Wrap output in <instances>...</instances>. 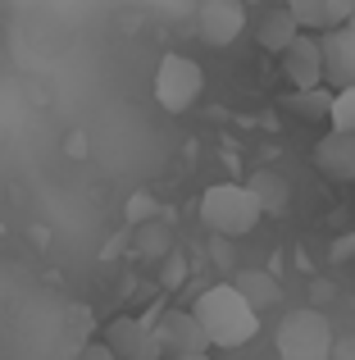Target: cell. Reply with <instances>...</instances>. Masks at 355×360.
<instances>
[{"mask_svg": "<svg viewBox=\"0 0 355 360\" xmlns=\"http://www.w3.org/2000/svg\"><path fill=\"white\" fill-rule=\"evenodd\" d=\"M192 315L201 319L210 347H223V352H237V347H246L250 338L260 333V315L250 310V301L241 297L232 283H210V288L196 297Z\"/></svg>", "mask_w": 355, "mask_h": 360, "instance_id": "1", "label": "cell"}, {"mask_svg": "<svg viewBox=\"0 0 355 360\" xmlns=\"http://www.w3.org/2000/svg\"><path fill=\"white\" fill-rule=\"evenodd\" d=\"M264 219L260 201L250 196L246 183H214L201 196V224L219 238H246L255 233V224Z\"/></svg>", "mask_w": 355, "mask_h": 360, "instance_id": "2", "label": "cell"}, {"mask_svg": "<svg viewBox=\"0 0 355 360\" xmlns=\"http://www.w3.org/2000/svg\"><path fill=\"white\" fill-rule=\"evenodd\" d=\"M337 333L323 310H287V319L274 328L278 360H333Z\"/></svg>", "mask_w": 355, "mask_h": 360, "instance_id": "3", "label": "cell"}, {"mask_svg": "<svg viewBox=\"0 0 355 360\" xmlns=\"http://www.w3.org/2000/svg\"><path fill=\"white\" fill-rule=\"evenodd\" d=\"M205 91V69L192 55H164L160 69H155V101L169 115H187V110L201 101Z\"/></svg>", "mask_w": 355, "mask_h": 360, "instance_id": "4", "label": "cell"}, {"mask_svg": "<svg viewBox=\"0 0 355 360\" xmlns=\"http://www.w3.org/2000/svg\"><path fill=\"white\" fill-rule=\"evenodd\" d=\"M155 342H160V356H169V360L210 356V338H205L201 319L192 310H169V315L155 319Z\"/></svg>", "mask_w": 355, "mask_h": 360, "instance_id": "5", "label": "cell"}, {"mask_svg": "<svg viewBox=\"0 0 355 360\" xmlns=\"http://www.w3.org/2000/svg\"><path fill=\"white\" fill-rule=\"evenodd\" d=\"M196 32L205 46L223 51L246 32V0H201L196 9Z\"/></svg>", "mask_w": 355, "mask_h": 360, "instance_id": "6", "label": "cell"}, {"mask_svg": "<svg viewBox=\"0 0 355 360\" xmlns=\"http://www.w3.org/2000/svg\"><path fill=\"white\" fill-rule=\"evenodd\" d=\"M278 60H283V78L292 82V91L323 87V41H319V32H301Z\"/></svg>", "mask_w": 355, "mask_h": 360, "instance_id": "7", "label": "cell"}, {"mask_svg": "<svg viewBox=\"0 0 355 360\" xmlns=\"http://www.w3.org/2000/svg\"><path fill=\"white\" fill-rule=\"evenodd\" d=\"M319 41H323V87L337 91L355 87V27L319 32Z\"/></svg>", "mask_w": 355, "mask_h": 360, "instance_id": "8", "label": "cell"}, {"mask_svg": "<svg viewBox=\"0 0 355 360\" xmlns=\"http://www.w3.org/2000/svg\"><path fill=\"white\" fill-rule=\"evenodd\" d=\"M105 347L119 360H160V342H155L151 319H114L105 333Z\"/></svg>", "mask_w": 355, "mask_h": 360, "instance_id": "9", "label": "cell"}, {"mask_svg": "<svg viewBox=\"0 0 355 360\" xmlns=\"http://www.w3.org/2000/svg\"><path fill=\"white\" fill-rule=\"evenodd\" d=\"M314 165L333 183H355V137L351 132H323V141L314 146Z\"/></svg>", "mask_w": 355, "mask_h": 360, "instance_id": "10", "label": "cell"}, {"mask_svg": "<svg viewBox=\"0 0 355 360\" xmlns=\"http://www.w3.org/2000/svg\"><path fill=\"white\" fill-rule=\"evenodd\" d=\"M296 37H301V23L292 18V9H287V5H269L264 14L255 18V41L264 46L269 55H283Z\"/></svg>", "mask_w": 355, "mask_h": 360, "instance_id": "11", "label": "cell"}, {"mask_svg": "<svg viewBox=\"0 0 355 360\" xmlns=\"http://www.w3.org/2000/svg\"><path fill=\"white\" fill-rule=\"evenodd\" d=\"M246 187H250V196L260 201L264 214L287 210V201H292V187H287V178L278 174V169H255V174L246 178Z\"/></svg>", "mask_w": 355, "mask_h": 360, "instance_id": "12", "label": "cell"}, {"mask_svg": "<svg viewBox=\"0 0 355 360\" xmlns=\"http://www.w3.org/2000/svg\"><path fill=\"white\" fill-rule=\"evenodd\" d=\"M232 288L241 292V297L250 301V310H269V306H278V278L274 274H264V269H246V274H237V283Z\"/></svg>", "mask_w": 355, "mask_h": 360, "instance_id": "13", "label": "cell"}, {"mask_svg": "<svg viewBox=\"0 0 355 360\" xmlns=\"http://www.w3.org/2000/svg\"><path fill=\"white\" fill-rule=\"evenodd\" d=\"M287 105H292L301 119H310V123H328V115H333V91H328V87L292 91V101H287Z\"/></svg>", "mask_w": 355, "mask_h": 360, "instance_id": "14", "label": "cell"}, {"mask_svg": "<svg viewBox=\"0 0 355 360\" xmlns=\"http://www.w3.org/2000/svg\"><path fill=\"white\" fill-rule=\"evenodd\" d=\"M328 132H351V137H355V87H347V91H333Z\"/></svg>", "mask_w": 355, "mask_h": 360, "instance_id": "15", "label": "cell"}, {"mask_svg": "<svg viewBox=\"0 0 355 360\" xmlns=\"http://www.w3.org/2000/svg\"><path fill=\"white\" fill-rule=\"evenodd\" d=\"M187 278V260H182V255H178V251H169V264H164V288H178V283H182Z\"/></svg>", "mask_w": 355, "mask_h": 360, "instance_id": "16", "label": "cell"}, {"mask_svg": "<svg viewBox=\"0 0 355 360\" xmlns=\"http://www.w3.org/2000/svg\"><path fill=\"white\" fill-rule=\"evenodd\" d=\"M351 5H355V0H328V32L351 23Z\"/></svg>", "mask_w": 355, "mask_h": 360, "instance_id": "17", "label": "cell"}, {"mask_svg": "<svg viewBox=\"0 0 355 360\" xmlns=\"http://www.w3.org/2000/svg\"><path fill=\"white\" fill-rule=\"evenodd\" d=\"M128 214H133L137 224H146V214H155V201L151 196H133V201H128Z\"/></svg>", "mask_w": 355, "mask_h": 360, "instance_id": "18", "label": "cell"}, {"mask_svg": "<svg viewBox=\"0 0 355 360\" xmlns=\"http://www.w3.org/2000/svg\"><path fill=\"white\" fill-rule=\"evenodd\" d=\"M78 360H119V356L109 352L105 342H91V347H82V352H78Z\"/></svg>", "mask_w": 355, "mask_h": 360, "instance_id": "19", "label": "cell"}, {"mask_svg": "<svg viewBox=\"0 0 355 360\" xmlns=\"http://www.w3.org/2000/svg\"><path fill=\"white\" fill-rule=\"evenodd\" d=\"M351 251H355V233H351V238H342L337 246H333V260H351Z\"/></svg>", "mask_w": 355, "mask_h": 360, "instance_id": "20", "label": "cell"}, {"mask_svg": "<svg viewBox=\"0 0 355 360\" xmlns=\"http://www.w3.org/2000/svg\"><path fill=\"white\" fill-rule=\"evenodd\" d=\"M182 360H214V356H182Z\"/></svg>", "mask_w": 355, "mask_h": 360, "instance_id": "21", "label": "cell"}, {"mask_svg": "<svg viewBox=\"0 0 355 360\" xmlns=\"http://www.w3.org/2000/svg\"><path fill=\"white\" fill-rule=\"evenodd\" d=\"M283 5H292V0H283Z\"/></svg>", "mask_w": 355, "mask_h": 360, "instance_id": "22", "label": "cell"}]
</instances>
